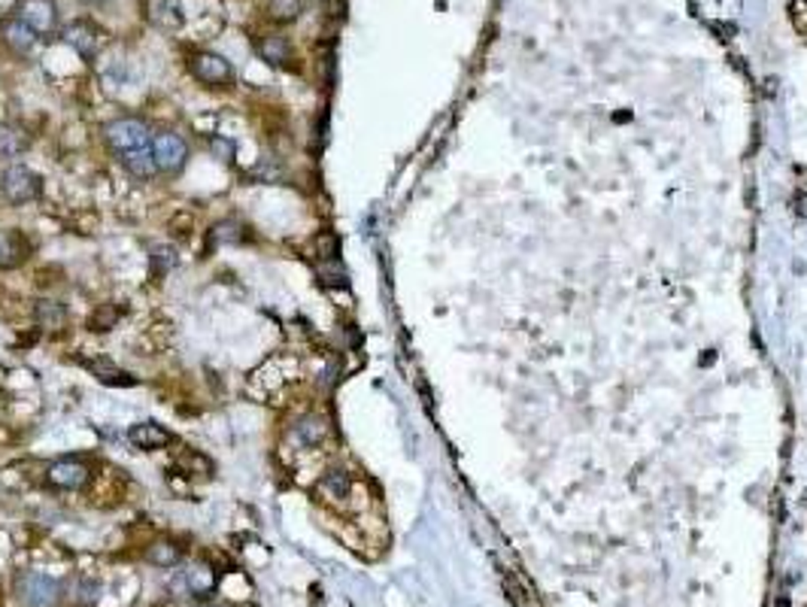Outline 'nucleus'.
Wrapping results in <instances>:
<instances>
[{"mask_svg":"<svg viewBox=\"0 0 807 607\" xmlns=\"http://www.w3.org/2000/svg\"><path fill=\"white\" fill-rule=\"evenodd\" d=\"M103 140H107V146L116 155H125V152H134V150H146V146H152L155 137H152L149 125H146L143 118L122 116V118H113V122L103 128Z\"/></svg>","mask_w":807,"mask_h":607,"instance_id":"nucleus-1","label":"nucleus"},{"mask_svg":"<svg viewBox=\"0 0 807 607\" xmlns=\"http://www.w3.org/2000/svg\"><path fill=\"white\" fill-rule=\"evenodd\" d=\"M0 195L6 198V204L21 206L43 198V176L34 174L25 165H10L0 174Z\"/></svg>","mask_w":807,"mask_h":607,"instance_id":"nucleus-2","label":"nucleus"},{"mask_svg":"<svg viewBox=\"0 0 807 607\" xmlns=\"http://www.w3.org/2000/svg\"><path fill=\"white\" fill-rule=\"evenodd\" d=\"M16 595L25 607H55L61 602V583L43 571H21L16 577Z\"/></svg>","mask_w":807,"mask_h":607,"instance_id":"nucleus-3","label":"nucleus"},{"mask_svg":"<svg viewBox=\"0 0 807 607\" xmlns=\"http://www.w3.org/2000/svg\"><path fill=\"white\" fill-rule=\"evenodd\" d=\"M189 70L206 88H228L234 83V68L219 52H195L189 58Z\"/></svg>","mask_w":807,"mask_h":607,"instance_id":"nucleus-4","label":"nucleus"},{"mask_svg":"<svg viewBox=\"0 0 807 607\" xmlns=\"http://www.w3.org/2000/svg\"><path fill=\"white\" fill-rule=\"evenodd\" d=\"M152 155L158 174L176 176L185 167V161H189V143L180 134H174V131H165V134L152 140Z\"/></svg>","mask_w":807,"mask_h":607,"instance_id":"nucleus-5","label":"nucleus"},{"mask_svg":"<svg viewBox=\"0 0 807 607\" xmlns=\"http://www.w3.org/2000/svg\"><path fill=\"white\" fill-rule=\"evenodd\" d=\"M213 587H216V571L210 565H204V562H195V565H189L170 580V589H174L176 598H206Z\"/></svg>","mask_w":807,"mask_h":607,"instance_id":"nucleus-6","label":"nucleus"},{"mask_svg":"<svg viewBox=\"0 0 807 607\" xmlns=\"http://www.w3.org/2000/svg\"><path fill=\"white\" fill-rule=\"evenodd\" d=\"M92 480V468L83 458H58L46 468V483L52 490H64V492H77Z\"/></svg>","mask_w":807,"mask_h":607,"instance_id":"nucleus-7","label":"nucleus"},{"mask_svg":"<svg viewBox=\"0 0 807 607\" xmlns=\"http://www.w3.org/2000/svg\"><path fill=\"white\" fill-rule=\"evenodd\" d=\"M16 19L25 21L28 28H34L36 34H49L58 25V6L55 0H19Z\"/></svg>","mask_w":807,"mask_h":607,"instance_id":"nucleus-8","label":"nucleus"},{"mask_svg":"<svg viewBox=\"0 0 807 607\" xmlns=\"http://www.w3.org/2000/svg\"><path fill=\"white\" fill-rule=\"evenodd\" d=\"M0 46L10 55H28L36 46V31L28 28L21 19H4L0 21Z\"/></svg>","mask_w":807,"mask_h":607,"instance_id":"nucleus-9","label":"nucleus"},{"mask_svg":"<svg viewBox=\"0 0 807 607\" xmlns=\"http://www.w3.org/2000/svg\"><path fill=\"white\" fill-rule=\"evenodd\" d=\"M316 492H319V498L331 501V505H343V501H350L352 492H355L352 473L346 468L325 471L319 477V483H316Z\"/></svg>","mask_w":807,"mask_h":607,"instance_id":"nucleus-10","label":"nucleus"},{"mask_svg":"<svg viewBox=\"0 0 807 607\" xmlns=\"http://www.w3.org/2000/svg\"><path fill=\"white\" fill-rule=\"evenodd\" d=\"M64 43L77 49L85 61H92L94 52H98V46H101V34H98V28H94L92 21H73V25L64 28Z\"/></svg>","mask_w":807,"mask_h":607,"instance_id":"nucleus-11","label":"nucleus"},{"mask_svg":"<svg viewBox=\"0 0 807 607\" xmlns=\"http://www.w3.org/2000/svg\"><path fill=\"white\" fill-rule=\"evenodd\" d=\"M292 434L303 447H319V443L331 434V425L322 413H303V417L292 425Z\"/></svg>","mask_w":807,"mask_h":607,"instance_id":"nucleus-12","label":"nucleus"},{"mask_svg":"<svg viewBox=\"0 0 807 607\" xmlns=\"http://www.w3.org/2000/svg\"><path fill=\"white\" fill-rule=\"evenodd\" d=\"M79 365H85L88 371L98 376L101 383H107V386H134V376L128 371H122V368H116L109 359H101V355H94V359H88V355H79Z\"/></svg>","mask_w":807,"mask_h":607,"instance_id":"nucleus-13","label":"nucleus"},{"mask_svg":"<svg viewBox=\"0 0 807 607\" xmlns=\"http://www.w3.org/2000/svg\"><path fill=\"white\" fill-rule=\"evenodd\" d=\"M68 320H70V313H68V307H64L61 301H55V298L34 301V322L40 325V328L61 331L64 325H68Z\"/></svg>","mask_w":807,"mask_h":607,"instance_id":"nucleus-14","label":"nucleus"},{"mask_svg":"<svg viewBox=\"0 0 807 607\" xmlns=\"http://www.w3.org/2000/svg\"><path fill=\"white\" fill-rule=\"evenodd\" d=\"M255 52L262 61L270 64V68H288V61H292V43L279 34L262 36V40L255 43Z\"/></svg>","mask_w":807,"mask_h":607,"instance_id":"nucleus-15","label":"nucleus"},{"mask_svg":"<svg viewBox=\"0 0 807 607\" xmlns=\"http://www.w3.org/2000/svg\"><path fill=\"white\" fill-rule=\"evenodd\" d=\"M128 441L137 449H161L170 443V432L161 428L158 422H137V425L128 428Z\"/></svg>","mask_w":807,"mask_h":607,"instance_id":"nucleus-16","label":"nucleus"},{"mask_svg":"<svg viewBox=\"0 0 807 607\" xmlns=\"http://www.w3.org/2000/svg\"><path fill=\"white\" fill-rule=\"evenodd\" d=\"M28 146H31V134H28L21 125H12V122L0 125V158L4 161L19 158V155L28 152Z\"/></svg>","mask_w":807,"mask_h":607,"instance_id":"nucleus-17","label":"nucleus"},{"mask_svg":"<svg viewBox=\"0 0 807 607\" xmlns=\"http://www.w3.org/2000/svg\"><path fill=\"white\" fill-rule=\"evenodd\" d=\"M146 16H149L152 25L174 31V28L182 25V6L180 0H149L146 4Z\"/></svg>","mask_w":807,"mask_h":607,"instance_id":"nucleus-18","label":"nucleus"},{"mask_svg":"<svg viewBox=\"0 0 807 607\" xmlns=\"http://www.w3.org/2000/svg\"><path fill=\"white\" fill-rule=\"evenodd\" d=\"M31 253V243L21 231H6L0 237V268H16Z\"/></svg>","mask_w":807,"mask_h":607,"instance_id":"nucleus-19","label":"nucleus"},{"mask_svg":"<svg viewBox=\"0 0 807 607\" xmlns=\"http://www.w3.org/2000/svg\"><path fill=\"white\" fill-rule=\"evenodd\" d=\"M118 158H122V167L128 170L134 180H152V176L158 174V167H155L152 146H146V150H134V152H125V155H118Z\"/></svg>","mask_w":807,"mask_h":607,"instance_id":"nucleus-20","label":"nucleus"},{"mask_svg":"<svg viewBox=\"0 0 807 607\" xmlns=\"http://www.w3.org/2000/svg\"><path fill=\"white\" fill-rule=\"evenodd\" d=\"M143 559L155 568H176L182 562V550L174 544V540H155V544L146 546Z\"/></svg>","mask_w":807,"mask_h":607,"instance_id":"nucleus-21","label":"nucleus"},{"mask_svg":"<svg viewBox=\"0 0 807 607\" xmlns=\"http://www.w3.org/2000/svg\"><path fill=\"white\" fill-rule=\"evenodd\" d=\"M243 240H246V228L234 219H225L210 228V243H243Z\"/></svg>","mask_w":807,"mask_h":607,"instance_id":"nucleus-22","label":"nucleus"},{"mask_svg":"<svg viewBox=\"0 0 807 607\" xmlns=\"http://www.w3.org/2000/svg\"><path fill=\"white\" fill-rule=\"evenodd\" d=\"M303 4L301 0H270L268 4V16L273 21H279V25H288V21H295L301 16Z\"/></svg>","mask_w":807,"mask_h":607,"instance_id":"nucleus-23","label":"nucleus"},{"mask_svg":"<svg viewBox=\"0 0 807 607\" xmlns=\"http://www.w3.org/2000/svg\"><path fill=\"white\" fill-rule=\"evenodd\" d=\"M149 264H152V277H165L167 271H174L176 264H180V255H176L174 247H155L149 255Z\"/></svg>","mask_w":807,"mask_h":607,"instance_id":"nucleus-24","label":"nucleus"},{"mask_svg":"<svg viewBox=\"0 0 807 607\" xmlns=\"http://www.w3.org/2000/svg\"><path fill=\"white\" fill-rule=\"evenodd\" d=\"M180 468L189 473V477L191 473H198V477H210L213 462L204 453H198V449H189V453H182V458H180Z\"/></svg>","mask_w":807,"mask_h":607,"instance_id":"nucleus-25","label":"nucleus"},{"mask_svg":"<svg viewBox=\"0 0 807 607\" xmlns=\"http://www.w3.org/2000/svg\"><path fill=\"white\" fill-rule=\"evenodd\" d=\"M116 322H118V310L113 307V304H101V307L92 313V320H88L92 331H109Z\"/></svg>","mask_w":807,"mask_h":607,"instance_id":"nucleus-26","label":"nucleus"},{"mask_svg":"<svg viewBox=\"0 0 807 607\" xmlns=\"http://www.w3.org/2000/svg\"><path fill=\"white\" fill-rule=\"evenodd\" d=\"M316 277H319L322 286H346V273L340 271L337 258H335V262H319V264H316Z\"/></svg>","mask_w":807,"mask_h":607,"instance_id":"nucleus-27","label":"nucleus"},{"mask_svg":"<svg viewBox=\"0 0 807 607\" xmlns=\"http://www.w3.org/2000/svg\"><path fill=\"white\" fill-rule=\"evenodd\" d=\"M313 247H316V258H319V262H335L340 243H337V237L331 234V231H322V234H316Z\"/></svg>","mask_w":807,"mask_h":607,"instance_id":"nucleus-28","label":"nucleus"},{"mask_svg":"<svg viewBox=\"0 0 807 607\" xmlns=\"http://www.w3.org/2000/svg\"><path fill=\"white\" fill-rule=\"evenodd\" d=\"M789 21L798 34L807 40V0H792L789 4Z\"/></svg>","mask_w":807,"mask_h":607,"instance_id":"nucleus-29","label":"nucleus"},{"mask_svg":"<svg viewBox=\"0 0 807 607\" xmlns=\"http://www.w3.org/2000/svg\"><path fill=\"white\" fill-rule=\"evenodd\" d=\"M213 155H219L222 161H231L234 158V143L231 140H225V137H213Z\"/></svg>","mask_w":807,"mask_h":607,"instance_id":"nucleus-30","label":"nucleus"},{"mask_svg":"<svg viewBox=\"0 0 807 607\" xmlns=\"http://www.w3.org/2000/svg\"><path fill=\"white\" fill-rule=\"evenodd\" d=\"M325 10H328L331 19H343L346 4H343V0H325Z\"/></svg>","mask_w":807,"mask_h":607,"instance_id":"nucleus-31","label":"nucleus"}]
</instances>
